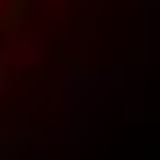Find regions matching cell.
I'll return each mask as SVG.
<instances>
[{"mask_svg": "<svg viewBox=\"0 0 160 160\" xmlns=\"http://www.w3.org/2000/svg\"><path fill=\"white\" fill-rule=\"evenodd\" d=\"M0 8H8V0H0Z\"/></svg>", "mask_w": 160, "mask_h": 160, "instance_id": "1", "label": "cell"}]
</instances>
